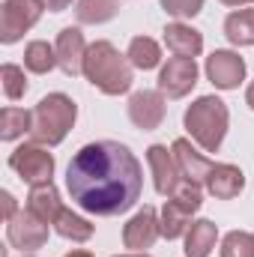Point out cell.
Masks as SVG:
<instances>
[{
    "label": "cell",
    "mask_w": 254,
    "mask_h": 257,
    "mask_svg": "<svg viewBox=\"0 0 254 257\" xmlns=\"http://www.w3.org/2000/svg\"><path fill=\"white\" fill-rule=\"evenodd\" d=\"M66 189L90 215H123L141 200L144 168L126 144L96 141L72 156L66 168Z\"/></svg>",
    "instance_id": "obj_1"
},
{
    "label": "cell",
    "mask_w": 254,
    "mask_h": 257,
    "mask_svg": "<svg viewBox=\"0 0 254 257\" xmlns=\"http://www.w3.org/2000/svg\"><path fill=\"white\" fill-rule=\"evenodd\" d=\"M84 78L105 96H123L132 90V63L111 42L99 39L87 48L84 57Z\"/></svg>",
    "instance_id": "obj_2"
},
{
    "label": "cell",
    "mask_w": 254,
    "mask_h": 257,
    "mask_svg": "<svg viewBox=\"0 0 254 257\" xmlns=\"http://www.w3.org/2000/svg\"><path fill=\"white\" fill-rule=\"evenodd\" d=\"M227 123H230V111L218 96H200L197 102H191L183 117L186 132L203 153H218L227 135Z\"/></svg>",
    "instance_id": "obj_3"
},
{
    "label": "cell",
    "mask_w": 254,
    "mask_h": 257,
    "mask_svg": "<svg viewBox=\"0 0 254 257\" xmlns=\"http://www.w3.org/2000/svg\"><path fill=\"white\" fill-rule=\"evenodd\" d=\"M30 138L33 144L42 147H57L63 144L66 135L75 126L78 108L66 93H48L45 99H39V105L30 111Z\"/></svg>",
    "instance_id": "obj_4"
},
{
    "label": "cell",
    "mask_w": 254,
    "mask_h": 257,
    "mask_svg": "<svg viewBox=\"0 0 254 257\" xmlns=\"http://www.w3.org/2000/svg\"><path fill=\"white\" fill-rule=\"evenodd\" d=\"M42 9H45L42 0H3V9H0V42L3 45L18 42L42 18Z\"/></svg>",
    "instance_id": "obj_5"
},
{
    "label": "cell",
    "mask_w": 254,
    "mask_h": 257,
    "mask_svg": "<svg viewBox=\"0 0 254 257\" xmlns=\"http://www.w3.org/2000/svg\"><path fill=\"white\" fill-rule=\"evenodd\" d=\"M9 168L30 186L36 183H51L54 177V156L42 144H21L9 156Z\"/></svg>",
    "instance_id": "obj_6"
},
{
    "label": "cell",
    "mask_w": 254,
    "mask_h": 257,
    "mask_svg": "<svg viewBox=\"0 0 254 257\" xmlns=\"http://www.w3.org/2000/svg\"><path fill=\"white\" fill-rule=\"evenodd\" d=\"M6 239L18 251H36L48 242V224L42 218H36L30 209H24L6 221Z\"/></svg>",
    "instance_id": "obj_7"
},
{
    "label": "cell",
    "mask_w": 254,
    "mask_h": 257,
    "mask_svg": "<svg viewBox=\"0 0 254 257\" xmlns=\"http://www.w3.org/2000/svg\"><path fill=\"white\" fill-rule=\"evenodd\" d=\"M194 84H197V63L191 57H171L159 72V93L168 99L189 96Z\"/></svg>",
    "instance_id": "obj_8"
},
{
    "label": "cell",
    "mask_w": 254,
    "mask_h": 257,
    "mask_svg": "<svg viewBox=\"0 0 254 257\" xmlns=\"http://www.w3.org/2000/svg\"><path fill=\"white\" fill-rule=\"evenodd\" d=\"M206 78L218 90H236L245 78V60L236 51H212L206 57Z\"/></svg>",
    "instance_id": "obj_9"
},
{
    "label": "cell",
    "mask_w": 254,
    "mask_h": 257,
    "mask_svg": "<svg viewBox=\"0 0 254 257\" xmlns=\"http://www.w3.org/2000/svg\"><path fill=\"white\" fill-rule=\"evenodd\" d=\"M147 165H150V171H153V186H156V192L171 197L174 189L180 186V180H183L174 153H168V147H162V144H153V147L147 150Z\"/></svg>",
    "instance_id": "obj_10"
},
{
    "label": "cell",
    "mask_w": 254,
    "mask_h": 257,
    "mask_svg": "<svg viewBox=\"0 0 254 257\" xmlns=\"http://www.w3.org/2000/svg\"><path fill=\"white\" fill-rule=\"evenodd\" d=\"M129 120L138 128H144V132L159 128L162 120H165V96L156 93V90L132 93V99H129Z\"/></svg>",
    "instance_id": "obj_11"
},
{
    "label": "cell",
    "mask_w": 254,
    "mask_h": 257,
    "mask_svg": "<svg viewBox=\"0 0 254 257\" xmlns=\"http://www.w3.org/2000/svg\"><path fill=\"white\" fill-rule=\"evenodd\" d=\"M159 233H162V221H159L156 209L144 206L141 212H135L129 218V224L123 227V242L132 251H144V248H150L159 239Z\"/></svg>",
    "instance_id": "obj_12"
},
{
    "label": "cell",
    "mask_w": 254,
    "mask_h": 257,
    "mask_svg": "<svg viewBox=\"0 0 254 257\" xmlns=\"http://www.w3.org/2000/svg\"><path fill=\"white\" fill-rule=\"evenodd\" d=\"M87 48H90V45H84V33H81L78 27H63V30L57 33V45H54V51H57V66L63 69L69 78L84 75Z\"/></svg>",
    "instance_id": "obj_13"
},
{
    "label": "cell",
    "mask_w": 254,
    "mask_h": 257,
    "mask_svg": "<svg viewBox=\"0 0 254 257\" xmlns=\"http://www.w3.org/2000/svg\"><path fill=\"white\" fill-rule=\"evenodd\" d=\"M203 186H206V192L212 194V197H218V200H233L236 194L245 189V174L236 165L221 162V165H212V171L206 174Z\"/></svg>",
    "instance_id": "obj_14"
},
{
    "label": "cell",
    "mask_w": 254,
    "mask_h": 257,
    "mask_svg": "<svg viewBox=\"0 0 254 257\" xmlns=\"http://www.w3.org/2000/svg\"><path fill=\"white\" fill-rule=\"evenodd\" d=\"M27 209L42 218L45 224H54L57 215L63 212V200H60V192L54 183H36L30 186V194H27Z\"/></svg>",
    "instance_id": "obj_15"
},
{
    "label": "cell",
    "mask_w": 254,
    "mask_h": 257,
    "mask_svg": "<svg viewBox=\"0 0 254 257\" xmlns=\"http://www.w3.org/2000/svg\"><path fill=\"white\" fill-rule=\"evenodd\" d=\"M165 45H168V51H174V57H191L194 60L203 51V36L189 24L174 21L165 27Z\"/></svg>",
    "instance_id": "obj_16"
},
{
    "label": "cell",
    "mask_w": 254,
    "mask_h": 257,
    "mask_svg": "<svg viewBox=\"0 0 254 257\" xmlns=\"http://www.w3.org/2000/svg\"><path fill=\"white\" fill-rule=\"evenodd\" d=\"M171 153H174V159H177V165H180V174L183 177H189L194 183H206V174L212 171V162L209 159H203L194 147H191L186 138H177L174 141V147H171Z\"/></svg>",
    "instance_id": "obj_17"
},
{
    "label": "cell",
    "mask_w": 254,
    "mask_h": 257,
    "mask_svg": "<svg viewBox=\"0 0 254 257\" xmlns=\"http://www.w3.org/2000/svg\"><path fill=\"white\" fill-rule=\"evenodd\" d=\"M215 239H218V227L209 218L191 221L186 233V257H209V251L215 248Z\"/></svg>",
    "instance_id": "obj_18"
},
{
    "label": "cell",
    "mask_w": 254,
    "mask_h": 257,
    "mask_svg": "<svg viewBox=\"0 0 254 257\" xmlns=\"http://www.w3.org/2000/svg\"><path fill=\"white\" fill-rule=\"evenodd\" d=\"M191 209H186V206H180L177 200H168L165 203V209H162V236L165 239H180V236H186L191 227Z\"/></svg>",
    "instance_id": "obj_19"
},
{
    "label": "cell",
    "mask_w": 254,
    "mask_h": 257,
    "mask_svg": "<svg viewBox=\"0 0 254 257\" xmlns=\"http://www.w3.org/2000/svg\"><path fill=\"white\" fill-rule=\"evenodd\" d=\"M129 63L135 66V69H156V66L162 63V48H159V42L156 39H150V36H135L132 42H129Z\"/></svg>",
    "instance_id": "obj_20"
},
{
    "label": "cell",
    "mask_w": 254,
    "mask_h": 257,
    "mask_svg": "<svg viewBox=\"0 0 254 257\" xmlns=\"http://www.w3.org/2000/svg\"><path fill=\"white\" fill-rule=\"evenodd\" d=\"M224 36L233 45H254V9L230 12L224 21Z\"/></svg>",
    "instance_id": "obj_21"
},
{
    "label": "cell",
    "mask_w": 254,
    "mask_h": 257,
    "mask_svg": "<svg viewBox=\"0 0 254 257\" xmlns=\"http://www.w3.org/2000/svg\"><path fill=\"white\" fill-rule=\"evenodd\" d=\"M120 12V0H78L75 15L81 24H105Z\"/></svg>",
    "instance_id": "obj_22"
},
{
    "label": "cell",
    "mask_w": 254,
    "mask_h": 257,
    "mask_svg": "<svg viewBox=\"0 0 254 257\" xmlns=\"http://www.w3.org/2000/svg\"><path fill=\"white\" fill-rule=\"evenodd\" d=\"M54 230L63 236V239H72V242H87L90 236H93V224L84 218V215H75L72 209H66L57 215V221H54Z\"/></svg>",
    "instance_id": "obj_23"
},
{
    "label": "cell",
    "mask_w": 254,
    "mask_h": 257,
    "mask_svg": "<svg viewBox=\"0 0 254 257\" xmlns=\"http://www.w3.org/2000/svg\"><path fill=\"white\" fill-rule=\"evenodd\" d=\"M24 66H27L33 75H45V72H51V69L57 66V51H54L48 42L36 39V42H30V45L24 48Z\"/></svg>",
    "instance_id": "obj_24"
},
{
    "label": "cell",
    "mask_w": 254,
    "mask_h": 257,
    "mask_svg": "<svg viewBox=\"0 0 254 257\" xmlns=\"http://www.w3.org/2000/svg\"><path fill=\"white\" fill-rule=\"evenodd\" d=\"M30 111H24V108H3L0 111V138L3 141H15V138H21L24 132L30 135Z\"/></svg>",
    "instance_id": "obj_25"
},
{
    "label": "cell",
    "mask_w": 254,
    "mask_h": 257,
    "mask_svg": "<svg viewBox=\"0 0 254 257\" xmlns=\"http://www.w3.org/2000/svg\"><path fill=\"white\" fill-rule=\"evenodd\" d=\"M221 257H254V233L230 230L221 239Z\"/></svg>",
    "instance_id": "obj_26"
},
{
    "label": "cell",
    "mask_w": 254,
    "mask_h": 257,
    "mask_svg": "<svg viewBox=\"0 0 254 257\" xmlns=\"http://www.w3.org/2000/svg\"><path fill=\"white\" fill-rule=\"evenodd\" d=\"M0 81H3V93L6 99H21L27 93V78H24V69L15 63H3L0 69Z\"/></svg>",
    "instance_id": "obj_27"
},
{
    "label": "cell",
    "mask_w": 254,
    "mask_h": 257,
    "mask_svg": "<svg viewBox=\"0 0 254 257\" xmlns=\"http://www.w3.org/2000/svg\"><path fill=\"white\" fill-rule=\"evenodd\" d=\"M171 200H177L180 206H186V209H191V212H197V209H200V203H203L200 183H194V180H189V177H183V180H180V186H177L174 194H171Z\"/></svg>",
    "instance_id": "obj_28"
},
{
    "label": "cell",
    "mask_w": 254,
    "mask_h": 257,
    "mask_svg": "<svg viewBox=\"0 0 254 257\" xmlns=\"http://www.w3.org/2000/svg\"><path fill=\"white\" fill-rule=\"evenodd\" d=\"M162 9L174 18H194L203 9V0H162Z\"/></svg>",
    "instance_id": "obj_29"
},
{
    "label": "cell",
    "mask_w": 254,
    "mask_h": 257,
    "mask_svg": "<svg viewBox=\"0 0 254 257\" xmlns=\"http://www.w3.org/2000/svg\"><path fill=\"white\" fill-rule=\"evenodd\" d=\"M0 197H3V209H6V221H9V218H15V215H18V209H15V197H12L9 192H3Z\"/></svg>",
    "instance_id": "obj_30"
},
{
    "label": "cell",
    "mask_w": 254,
    "mask_h": 257,
    "mask_svg": "<svg viewBox=\"0 0 254 257\" xmlns=\"http://www.w3.org/2000/svg\"><path fill=\"white\" fill-rule=\"evenodd\" d=\"M42 3H45V9H51V12H63V9H69L72 0H42Z\"/></svg>",
    "instance_id": "obj_31"
},
{
    "label": "cell",
    "mask_w": 254,
    "mask_h": 257,
    "mask_svg": "<svg viewBox=\"0 0 254 257\" xmlns=\"http://www.w3.org/2000/svg\"><path fill=\"white\" fill-rule=\"evenodd\" d=\"M245 102H248V108L254 111V81L248 84V90H245Z\"/></svg>",
    "instance_id": "obj_32"
},
{
    "label": "cell",
    "mask_w": 254,
    "mask_h": 257,
    "mask_svg": "<svg viewBox=\"0 0 254 257\" xmlns=\"http://www.w3.org/2000/svg\"><path fill=\"white\" fill-rule=\"evenodd\" d=\"M224 6H245V3H254V0H221Z\"/></svg>",
    "instance_id": "obj_33"
},
{
    "label": "cell",
    "mask_w": 254,
    "mask_h": 257,
    "mask_svg": "<svg viewBox=\"0 0 254 257\" xmlns=\"http://www.w3.org/2000/svg\"><path fill=\"white\" fill-rule=\"evenodd\" d=\"M66 257H93V254H90V251H81V248H78V251H69Z\"/></svg>",
    "instance_id": "obj_34"
},
{
    "label": "cell",
    "mask_w": 254,
    "mask_h": 257,
    "mask_svg": "<svg viewBox=\"0 0 254 257\" xmlns=\"http://www.w3.org/2000/svg\"><path fill=\"white\" fill-rule=\"evenodd\" d=\"M117 257H150V254H144V251H135V254H117Z\"/></svg>",
    "instance_id": "obj_35"
}]
</instances>
